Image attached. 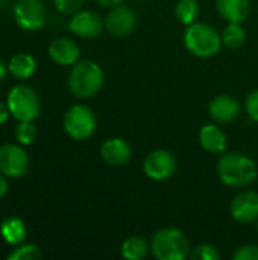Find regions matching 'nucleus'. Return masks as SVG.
<instances>
[{"label": "nucleus", "instance_id": "obj_33", "mask_svg": "<svg viewBox=\"0 0 258 260\" xmlns=\"http://www.w3.org/2000/svg\"><path fill=\"white\" fill-rule=\"evenodd\" d=\"M257 232H258V222H257Z\"/></svg>", "mask_w": 258, "mask_h": 260}, {"label": "nucleus", "instance_id": "obj_17", "mask_svg": "<svg viewBox=\"0 0 258 260\" xmlns=\"http://www.w3.org/2000/svg\"><path fill=\"white\" fill-rule=\"evenodd\" d=\"M217 12L228 23H243L249 15V0H216Z\"/></svg>", "mask_w": 258, "mask_h": 260}, {"label": "nucleus", "instance_id": "obj_3", "mask_svg": "<svg viewBox=\"0 0 258 260\" xmlns=\"http://www.w3.org/2000/svg\"><path fill=\"white\" fill-rule=\"evenodd\" d=\"M151 251L160 260H184L190 256V244L181 230L166 227L154 235Z\"/></svg>", "mask_w": 258, "mask_h": 260}, {"label": "nucleus", "instance_id": "obj_15", "mask_svg": "<svg viewBox=\"0 0 258 260\" xmlns=\"http://www.w3.org/2000/svg\"><path fill=\"white\" fill-rule=\"evenodd\" d=\"M79 47L70 38H56L49 44V56L58 66H73L79 61Z\"/></svg>", "mask_w": 258, "mask_h": 260}, {"label": "nucleus", "instance_id": "obj_24", "mask_svg": "<svg viewBox=\"0 0 258 260\" xmlns=\"http://www.w3.org/2000/svg\"><path fill=\"white\" fill-rule=\"evenodd\" d=\"M15 139L20 145H30L36 139V128L32 122H20L15 128Z\"/></svg>", "mask_w": 258, "mask_h": 260}, {"label": "nucleus", "instance_id": "obj_4", "mask_svg": "<svg viewBox=\"0 0 258 260\" xmlns=\"http://www.w3.org/2000/svg\"><path fill=\"white\" fill-rule=\"evenodd\" d=\"M184 44L189 52L199 58H210L220 50L222 37L205 23H192L184 35Z\"/></svg>", "mask_w": 258, "mask_h": 260}, {"label": "nucleus", "instance_id": "obj_28", "mask_svg": "<svg viewBox=\"0 0 258 260\" xmlns=\"http://www.w3.org/2000/svg\"><path fill=\"white\" fill-rule=\"evenodd\" d=\"M245 108H246L248 116H249L252 120L258 122V90H254V91L248 96L246 104H245Z\"/></svg>", "mask_w": 258, "mask_h": 260}, {"label": "nucleus", "instance_id": "obj_21", "mask_svg": "<svg viewBox=\"0 0 258 260\" xmlns=\"http://www.w3.org/2000/svg\"><path fill=\"white\" fill-rule=\"evenodd\" d=\"M245 40H246V34L240 26V23H230L222 34V43L230 49L242 47L245 44Z\"/></svg>", "mask_w": 258, "mask_h": 260}, {"label": "nucleus", "instance_id": "obj_29", "mask_svg": "<svg viewBox=\"0 0 258 260\" xmlns=\"http://www.w3.org/2000/svg\"><path fill=\"white\" fill-rule=\"evenodd\" d=\"M9 114H11V113H9L8 105L3 104V102L0 101V125H3V123L8 120V116H9Z\"/></svg>", "mask_w": 258, "mask_h": 260}, {"label": "nucleus", "instance_id": "obj_7", "mask_svg": "<svg viewBox=\"0 0 258 260\" xmlns=\"http://www.w3.org/2000/svg\"><path fill=\"white\" fill-rule=\"evenodd\" d=\"M29 171V155L20 146L14 143H5L0 146V172L8 178H18Z\"/></svg>", "mask_w": 258, "mask_h": 260}, {"label": "nucleus", "instance_id": "obj_5", "mask_svg": "<svg viewBox=\"0 0 258 260\" xmlns=\"http://www.w3.org/2000/svg\"><path fill=\"white\" fill-rule=\"evenodd\" d=\"M6 105L9 113L18 122H33L41 111V104L36 91L24 84L15 85L8 93Z\"/></svg>", "mask_w": 258, "mask_h": 260}, {"label": "nucleus", "instance_id": "obj_32", "mask_svg": "<svg viewBox=\"0 0 258 260\" xmlns=\"http://www.w3.org/2000/svg\"><path fill=\"white\" fill-rule=\"evenodd\" d=\"M9 70H8V67L5 66V62L0 59V82L6 78V73H8Z\"/></svg>", "mask_w": 258, "mask_h": 260}, {"label": "nucleus", "instance_id": "obj_27", "mask_svg": "<svg viewBox=\"0 0 258 260\" xmlns=\"http://www.w3.org/2000/svg\"><path fill=\"white\" fill-rule=\"evenodd\" d=\"M234 260H258V245H243L233 254Z\"/></svg>", "mask_w": 258, "mask_h": 260}, {"label": "nucleus", "instance_id": "obj_23", "mask_svg": "<svg viewBox=\"0 0 258 260\" xmlns=\"http://www.w3.org/2000/svg\"><path fill=\"white\" fill-rule=\"evenodd\" d=\"M41 257H43V253L33 244H26V245L20 244L6 256L8 260H36Z\"/></svg>", "mask_w": 258, "mask_h": 260}, {"label": "nucleus", "instance_id": "obj_1", "mask_svg": "<svg viewBox=\"0 0 258 260\" xmlns=\"http://www.w3.org/2000/svg\"><path fill=\"white\" fill-rule=\"evenodd\" d=\"M217 175L228 187H245L252 184L258 177L255 161L240 152L224 154L217 163Z\"/></svg>", "mask_w": 258, "mask_h": 260}, {"label": "nucleus", "instance_id": "obj_8", "mask_svg": "<svg viewBox=\"0 0 258 260\" xmlns=\"http://www.w3.org/2000/svg\"><path fill=\"white\" fill-rule=\"evenodd\" d=\"M46 8L41 0H18L14 6L15 23L29 32L40 30L46 23Z\"/></svg>", "mask_w": 258, "mask_h": 260}, {"label": "nucleus", "instance_id": "obj_19", "mask_svg": "<svg viewBox=\"0 0 258 260\" xmlns=\"http://www.w3.org/2000/svg\"><path fill=\"white\" fill-rule=\"evenodd\" d=\"M0 235L9 245H20L26 238V225L17 216L5 218L0 224Z\"/></svg>", "mask_w": 258, "mask_h": 260}, {"label": "nucleus", "instance_id": "obj_18", "mask_svg": "<svg viewBox=\"0 0 258 260\" xmlns=\"http://www.w3.org/2000/svg\"><path fill=\"white\" fill-rule=\"evenodd\" d=\"M8 70H9V75L14 76L15 79L24 81V79H29L35 73L36 61L29 53H17L9 59Z\"/></svg>", "mask_w": 258, "mask_h": 260}, {"label": "nucleus", "instance_id": "obj_13", "mask_svg": "<svg viewBox=\"0 0 258 260\" xmlns=\"http://www.w3.org/2000/svg\"><path fill=\"white\" fill-rule=\"evenodd\" d=\"M240 114V104L230 94L216 96L210 104V116L217 123H230Z\"/></svg>", "mask_w": 258, "mask_h": 260}, {"label": "nucleus", "instance_id": "obj_12", "mask_svg": "<svg viewBox=\"0 0 258 260\" xmlns=\"http://www.w3.org/2000/svg\"><path fill=\"white\" fill-rule=\"evenodd\" d=\"M68 29L81 38H96L103 30L102 18L93 11H81L73 15Z\"/></svg>", "mask_w": 258, "mask_h": 260}, {"label": "nucleus", "instance_id": "obj_30", "mask_svg": "<svg viewBox=\"0 0 258 260\" xmlns=\"http://www.w3.org/2000/svg\"><path fill=\"white\" fill-rule=\"evenodd\" d=\"M8 189H9L8 180H6V177L0 172V200L8 193Z\"/></svg>", "mask_w": 258, "mask_h": 260}, {"label": "nucleus", "instance_id": "obj_20", "mask_svg": "<svg viewBox=\"0 0 258 260\" xmlns=\"http://www.w3.org/2000/svg\"><path fill=\"white\" fill-rule=\"evenodd\" d=\"M151 245L141 236H129L122 244V256L128 260H141L148 256Z\"/></svg>", "mask_w": 258, "mask_h": 260}, {"label": "nucleus", "instance_id": "obj_25", "mask_svg": "<svg viewBox=\"0 0 258 260\" xmlns=\"http://www.w3.org/2000/svg\"><path fill=\"white\" fill-rule=\"evenodd\" d=\"M190 257L193 260H217L220 257V254L213 245L201 244L190 253Z\"/></svg>", "mask_w": 258, "mask_h": 260}, {"label": "nucleus", "instance_id": "obj_26", "mask_svg": "<svg viewBox=\"0 0 258 260\" xmlns=\"http://www.w3.org/2000/svg\"><path fill=\"white\" fill-rule=\"evenodd\" d=\"M84 3L85 0H53V5L62 14H75L82 8Z\"/></svg>", "mask_w": 258, "mask_h": 260}, {"label": "nucleus", "instance_id": "obj_2", "mask_svg": "<svg viewBox=\"0 0 258 260\" xmlns=\"http://www.w3.org/2000/svg\"><path fill=\"white\" fill-rule=\"evenodd\" d=\"M103 85V70L91 59H82L71 66L68 73V88L81 99L94 96Z\"/></svg>", "mask_w": 258, "mask_h": 260}, {"label": "nucleus", "instance_id": "obj_31", "mask_svg": "<svg viewBox=\"0 0 258 260\" xmlns=\"http://www.w3.org/2000/svg\"><path fill=\"white\" fill-rule=\"evenodd\" d=\"M96 2H99V3H100V5H103V6L114 8V6H117V5H122L125 0H96Z\"/></svg>", "mask_w": 258, "mask_h": 260}, {"label": "nucleus", "instance_id": "obj_6", "mask_svg": "<svg viewBox=\"0 0 258 260\" xmlns=\"http://www.w3.org/2000/svg\"><path fill=\"white\" fill-rule=\"evenodd\" d=\"M96 116L87 105H73L64 116V129L73 140H87L96 131Z\"/></svg>", "mask_w": 258, "mask_h": 260}, {"label": "nucleus", "instance_id": "obj_10", "mask_svg": "<svg viewBox=\"0 0 258 260\" xmlns=\"http://www.w3.org/2000/svg\"><path fill=\"white\" fill-rule=\"evenodd\" d=\"M135 23H137L135 12L131 8L122 5L114 6L105 18V27L114 37L129 35L134 30Z\"/></svg>", "mask_w": 258, "mask_h": 260}, {"label": "nucleus", "instance_id": "obj_22", "mask_svg": "<svg viewBox=\"0 0 258 260\" xmlns=\"http://www.w3.org/2000/svg\"><path fill=\"white\" fill-rule=\"evenodd\" d=\"M199 12V5L196 0H179L175 6V15L182 24L195 23Z\"/></svg>", "mask_w": 258, "mask_h": 260}, {"label": "nucleus", "instance_id": "obj_14", "mask_svg": "<svg viewBox=\"0 0 258 260\" xmlns=\"http://www.w3.org/2000/svg\"><path fill=\"white\" fill-rule=\"evenodd\" d=\"M132 151L128 142L120 137L108 139L100 146V157L111 166H123L131 160Z\"/></svg>", "mask_w": 258, "mask_h": 260}, {"label": "nucleus", "instance_id": "obj_9", "mask_svg": "<svg viewBox=\"0 0 258 260\" xmlns=\"http://www.w3.org/2000/svg\"><path fill=\"white\" fill-rule=\"evenodd\" d=\"M143 171L151 180L166 181L176 172V158L166 149H155L146 155Z\"/></svg>", "mask_w": 258, "mask_h": 260}, {"label": "nucleus", "instance_id": "obj_16", "mask_svg": "<svg viewBox=\"0 0 258 260\" xmlns=\"http://www.w3.org/2000/svg\"><path fill=\"white\" fill-rule=\"evenodd\" d=\"M201 146L211 154H224L227 151V136L225 133L213 123L204 125L199 131Z\"/></svg>", "mask_w": 258, "mask_h": 260}, {"label": "nucleus", "instance_id": "obj_11", "mask_svg": "<svg viewBox=\"0 0 258 260\" xmlns=\"http://www.w3.org/2000/svg\"><path fill=\"white\" fill-rule=\"evenodd\" d=\"M231 216L240 224H251L258 219V193L246 190L231 203Z\"/></svg>", "mask_w": 258, "mask_h": 260}]
</instances>
